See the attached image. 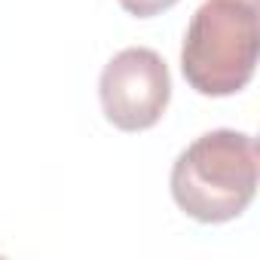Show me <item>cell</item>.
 I'll list each match as a JSON object with an SVG mask.
<instances>
[{
    "instance_id": "1",
    "label": "cell",
    "mask_w": 260,
    "mask_h": 260,
    "mask_svg": "<svg viewBox=\"0 0 260 260\" xmlns=\"http://www.w3.org/2000/svg\"><path fill=\"white\" fill-rule=\"evenodd\" d=\"M257 141L236 128L196 138L172 166V196L199 223L236 220L257 193Z\"/></svg>"
},
{
    "instance_id": "3",
    "label": "cell",
    "mask_w": 260,
    "mask_h": 260,
    "mask_svg": "<svg viewBox=\"0 0 260 260\" xmlns=\"http://www.w3.org/2000/svg\"><path fill=\"white\" fill-rule=\"evenodd\" d=\"M98 95L107 122L119 132L153 128L172 98L169 64L147 46H128L104 64Z\"/></svg>"
},
{
    "instance_id": "5",
    "label": "cell",
    "mask_w": 260,
    "mask_h": 260,
    "mask_svg": "<svg viewBox=\"0 0 260 260\" xmlns=\"http://www.w3.org/2000/svg\"><path fill=\"white\" fill-rule=\"evenodd\" d=\"M248 4H257V0H248Z\"/></svg>"
},
{
    "instance_id": "4",
    "label": "cell",
    "mask_w": 260,
    "mask_h": 260,
    "mask_svg": "<svg viewBox=\"0 0 260 260\" xmlns=\"http://www.w3.org/2000/svg\"><path fill=\"white\" fill-rule=\"evenodd\" d=\"M178 0H119V7L128 13V16H138V19H150V16H159L166 10H172Z\"/></svg>"
},
{
    "instance_id": "2",
    "label": "cell",
    "mask_w": 260,
    "mask_h": 260,
    "mask_svg": "<svg viewBox=\"0 0 260 260\" xmlns=\"http://www.w3.org/2000/svg\"><path fill=\"white\" fill-rule=\"evenodd\" d=\"M260 52V16L248 0H205L193 13L184 46L181 71L184 80L208 98L242 92Z\"/></svg>"
}]
</instances>
